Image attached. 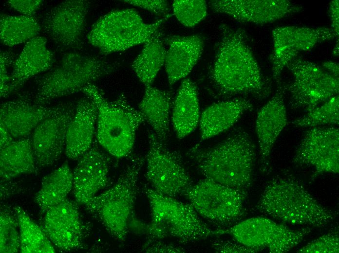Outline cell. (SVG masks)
<instances>
[{"mask_svg": "<svg viewBox=\"0 0 339 253\" xmlns=\"http://www.w3.org/2000/svg\"><path fill=\"white\" fill-rule=\"evenodd\" d=\"M220 30L213 61L206 76L207 90L218 98L241 95L259 99L268 97L271 82L263 74L245 31L226 24L220 25Z\"/></svg>", "mask_w": 339, "mask_h": 253, "instance_id": "6da1fadb", "label": "cell"}, {"mask_svg": "<svg viewBox=\"0 0 339 253\" xmlns=\"http://www.w3.org/2000/svg\"><path fill=\"white\" fill-rule=\"evenodd\" d=\"M187 155L206 179L245 192L252 183L256 146L248 133L241 127L234 128L214 146L194 145Z\"/></svg>", "mask_w": 339, "mask_h": 253, "instance_id": "7a4b0ae2", "label": "cell"}, {"mask_svg": "<svg viewBox=\"0 0 339 253\" xmlns=\"http://www.w3.org/2000/svg\"><path fill=\"white\" fill-rule=\"evenodd\" d=\"M256 209L282 222L322 227L333 221L335 213L315 199L292 175H277L265 185Z\"/></svg>", "mask_w": 339, "mask_h": 253, "instance_id": "3957f363", "label": "cell"}, {"mask_svg": "<svg viewBox=\"0 0 339 253\" xmlns=\"http://www.w3.org/2000/svg\"><path fill=\"white\" fill-rule=\"evenodd\" d=\"M120 67L119 63L100 56L76 52L66 53L56 66L35 78L33 100L46 105L56 99L81 91L87 85Z\"/></svg>", "mask_w": 339, "mask_h": 253, "instance_id": "277c9868", "label": "cell"}, {"mask_svg": "<svg viewBox=\"0 0 339 253\" xmlns=\"http://www.w3.org/2000/svg\"><path fill=\"white\" fill-rule=\"evenodd\" d=\"M81 91L96 106L95 139L99 145L117 158L130 154L137 131L145 121L142 113L130 104L123 93L109 102L93 83L86 86Z\"/></svg>", "mask_w": 339, "mask_h": 253, "instance_id": "5b68a950", "label": "cell"}, {"mask_svg": "<svg viewBox=\"0 0 339 253\" xmlns=\"http://www.w3.org/2000/svg\"><path fill=\"white\" fill-rule=\"evenodd\" d=\"M151 220L144 228L148 239L171 237L183 244L195 242L222 235L223 229H211L190 203L160 194L145 186Z\"/></svg>", "mask_w": 339, "mask_h": 253, "instance_id": "8992f818", "label": "cell"}, {"mask_svg": "<svg viewBox=\"0 0 339 253\" xmlns=\"http://www.w3.org/2000/svg\"><path fill=\"white\" fill-rule=\"evenodd\" d=\"M145 162L144 157L133 156L115 183L85 206L110 235L121 243L129 232Z\"/></svg>", "mask_w": 339, "mask_h": 253, "instance_id": "52a82bcc", "label": "cell"}, {"mask_svg": "<svg viewBox=\"0 0 339 253\" xmlns=\"http://www.w3.org/2000/svg\"><path fill=\"white\" fill-rule=\"evenodd\" d=\"M170 17V15L149 24L133 9L113 10L93 24L87 39L103 54L125 51L145 44Z\"/></svg>", "mask_w": 339, "mask_h": 253, "instance_id": "ba28073f", "label": "cell"}, {"mask_svg": "<svg viewBox=\"0 0 339 253\" xmlns=\"http://www.w3.org/2000/svg\"><path fill=\"white\" fill-rule=\"evenodd\" d=\"M247 194V192L205 178L193 184L184 196L199 216L221 229H226L244 216Z\"/></svg>", "mask_w": 339, "mask_h": 253, "instance_id": "9c48e42d", "label": "cell"}, {"mask_svg": "<svg viewBox=\"0 0 339 253\" xmlns=\"http://www.w3.org/2000/svg\"><path fill=\"white\" fill-rule=\"evenodd\" d=\"M286 68L293 77L286 84L292 109L302 108L308 112L338 95L339 78L315 63L297 57Z\"/></svg>", "mask_w": 339, "mask_h": 253, "instance_id": "30bf717a", "label": "cell"}, {"mask_svg": "<svg viewBox=\"0 0 339 253\" xmlns=\"http://www.w3.org/2000/svg\"><path fill=\"white\" fill-rule=\"evenodd\" d=\"M146 177L157 193L175 198L184 196L193 184L181 154L148 133Z\"/></svg>", "mask_w": 339, "mask_h": 253, "instance_id": "8fae6325", "label": "cell"}, {"mask_svg": "<svg viewBox=\"0 0 339 253\" xmlns=\"http://www.w3.org/2000/svg\"><path fill=\"white\" fill-rule=\"evenodd\" d=\"M311 231L309 227L291 229L269 218L257 217L223 229V232L246 247L261 251L266 249L272 253H284L301 243Z\"/></svg>", "mask_w": 339, "mask_h": 253, "instance_id": "7c38bea8", "label": "cell"}, {"mask_svg": "<svg viewBox=\"0 0 339 253\" xmlns=\"http://www.w3.org/2000/svg\"><path fill=\"white\" fill-rule=\"evenodd\" d=\"M90 2L67 0L53 7L44 15L41 29L64 51L81 49Z\"/></svg>", "mask_w": 339, "mask_h": 253, "instance_id": "4fadbf2b", "label": "cell"}, {"mask_svg": "<svg viewBox=\"0 0 339 253\" xmlns=\"http://www.w3.org/2000/svg\"><path fill=\"white\" fill-rule=\"evenodd\" d=\"M338 37L332 29L328 27L287 26L274 29L272 31L273 48L270 56L273 78L279 82L283 70L301 52Z\"/></svg>", "mask_w": 339, "mask_h": 253, "instance_id": "5bb4252c", "label": "cell"}, {"mask_svg": "<svg viewBox=\"0 0 339 253\" xmlns=\"http://www.w3.org/2000/svg\"><path fill=\"white\" fill-rule=\"evenodd\" d=\"M293 163L314 169L312 179L324 173H339V128L316 126L309 129L296 150Z\"/></svg>", "mask_w": 339, "mask_h": 253, "instance_id": "9a60e30c", "label": "cell"}, {"mask_svg": "<svg viewBox=\"0 0 339 253\" xmlns=\"http://www.w3.org/2000/svg\"><path fill=\"white\" fill-rule=\"evenodd\" d=\"M75 105L72 102L62 104L56 112L41 121L32 133L38 168L52 166L65 151L67 130L75 113Z\"/></svg>", "mask_w": 339, "mask_h": 253, "instance_id": "2e32d148", "label": "cell"}, {"mask_svg": "<svg viewBox=\"0 0 339 253\" xmlns=\"http://www.w3.org/2000/svg\"><path fill=\"white\" fill-rule=\"evenodd\" d=\"M77 204L66 198L44 214L41 228L60 251L70 252L84 246L88 230Z\"/></svg>", "mask_w": 339, "mask_h": 253, "instance_id": "e0dca14e", "label": "cell"}, {"mask_svg": "<svg viewBox=\"0 0 339 253\" xmlns=\"http://www.w3.org/2000/svg\"><path fill=\"white\" fill-rule=\"evenodd\" d=\"M95 138L73 172V193L75 201L86 206L109 181L110 157L100 148Z\"/></svg>", "mask_w": 339, "mask_h": 253, "instance_id": "ac0fdd59", "label": "cell"}, {"mask_svg": "<svg viewBox=\"0 0 339 253\" xmlns=\"http://www.w3.org/2000/svg\"><path fill=\"white\" fill-rule=\"evenodd\" d=\"M209 4L215 12L257 24L273 22L302 9L287 0H217L210 1Z\"/></svg>", "mask_w": 339, "mask_h": 253, "instance_id": "d6986e66", "label": "cell"}, {"mask_svg": "<svg viewBox=\"0 0 339 253\" xmlns=\"http://www.w3.org/2000/svg\"><path fill=\"white\" fill-rule=\"evenodd\" d=\"M62 105H39L34 101L29 92H22L1 104L0 122L15 140L25 138L41 121L56 112Z\"/></svg>", "mask_w": 339, "mask_h": 253, "instance_id": "ffe728a7", "label": "cell"}, {"mask_svg": "<svg viewBox=\"0 0 339 253\" xmlns=\"http://www.w3.org/2000/svg\"><path fill=\"white\" fill-rule=\"evenodd\" d=\"M277 85L275 93L260 109L256 120L260 169L263 173L267 172L269 170L272 149L278 137L287 124L284 103L286 84L280 80Z\"/></svg>", "mask_w": 339, "mask_h": 253, "instance_id": "44dd1931", "label": "cell"}, {"mask_svg": "<svg viewBox=\"0 0 339 253\" xmlns=\"http://www.w3.org/2000/svg\"><path fill=\"white\" fill-rule=\"evenodd\" d=\"M168 46L165 67L170 85L187 76L200 57L204 41L202 36H170L164 37Z\"/></svg>", "mask_w": 339, "mask_h": 253, "instance_id": "7402d4cb", "label": "cell"}, {"mask_svg": "<svg viewBox=\"0 0 339 253\" xmlns=\"http://www.w3.org/2000/svg\"><path fill=\"white\" fill-rule=\"evenodd\" d=\"M54 61L53 54L47 46L45 37L38 36L26 42L12 65L10 94L19 90L31 78L50 70Z\"/></svg>", "mask_w": 339, "mask_h": 253, "instance_id": "603a6c76", "label": "cell"}, {"mask_svg": "<svg viewBox=\"0 0 339 253\" xmlns=\"http://www.w3.org/2000/svg\"><path fill=\"white\" fill-rule=\"evenodd\" d=\"M97 108L88 97L80 99L68 128L65 153L71 160H78L92 146L95 138Z\"/></svg>", "mask_w": 339, "mask_h": 253, "instance_id": "cb8c5ba5", "label": "cell"}, {"mask_svg": "<svg viewBox=\"0 0 339 253\" xmlns=\"http://www.w3.org/2000/svg\"><path fill=\"white\" fill-rule=\"evenodd\" d=\"M253 108L250 101L244 98L225 100L209 106L200 116L201 140L208 139L227 130Z\"/></svg>", "mask_w": 339, "mask_h": 253, "instance_id": "d4e9b609", "label": "cell"}, {"mask_svg": "<svg viewBox=\"0 0 339 253\" xmlns=\"http://www.w3.org/2000/svg\"><path fill=\"white\" fill-rule=\"evenodd\" d=\"M173 104L170 91L145 87L139 110L151 126L157 139L166 144L170 136V114Z\"/></svg>", "mask_w": 339, "mask_h": 253, "instance_id": "484cf974", "label": "cell"}, {"mask_svg": "<svg viewBox=\"0 0 339 253\" xmlns=\"http://www.w3.org/2000/svg\"><path fill=\"white\" fill-rule=\"evenodd\" d=\"M171 122L177 137L182 139L196 128L200 112L197 87L188 78L182 82L172 106Z\"/></svg>", "mask_w": 339, "mask_h": 253, "instance_id": "4316f807", "label": "cell"}, {"mask_svg": "<svg viewBox=\"0 0 339 253\" xmlns=\"http://www.w3.org/2000/svg\"><path fill=\"white\" fill-rule=\"evenodd\" d=\"M36 165L31 138L17 139L0 150V180L8 181L36 173Z\"/></svg>", "mask_w": 339, "mask_h": 253, "instance_id": "83f0119b", "label": "cell"}, {"mask_svg": "<svg viewBox=\"0 0 339 253\" xmlns=\"http://www.w3.org/2000/svg\"><path fill=\"white\" fill-rule=\"evenodd\" d=\"M73 172L67 162L43 177L34 197L41 214L66 199L73 188Z\"/></svg>", "mask_w": 339, "mask_h": 253, "instance_id": "f1b7e54d", "label": "cell"}, {"mask_svg": "<svg viewBox=\"0 0 339 253\" xmlns=\"http://www.w3.org/2000/svg\"><path fill=\"white\" fill-rule=\"evenodd\" d=\"M164 36L158 30L144 44L132 67L139 81L145 87L151 86L161 67L164 65L166 49Z\"/></svg>", "mask_w": 339, "mask_h": 253, "instance_id": "f546056e", "label": "cell"}, {"mask_svg": "<svg viewBox=\"0 0 339 253\" xmlns=\"http://www.w3.org/2000/svg\"><path fill=\"white\" fill-rule=\"evenodd\" d=\"M41 26L34 16L1 15L0 38L4 45L12 47L37 37Z\"/></svg>", "mask_w": 339, "mask_h": 253, "instance_id": "4dcf8cb0", "label": "cell"}, {"mask_svg": "<svg viewBox=\"0 0 339 253\" xmlns=\"http://www.w3.org/2000/svg\"><path fill=\"white\" fill-rule=\"evenodd\" d=\"M17 217L20 239V252L53 253L55 247L44 232L20 207H13Z\"/></svg>", "mask_w": 339, "mask_h": 253, "instance_id": "1f68e13d", "label": "cell"}, {"mask_svg": "<svg viewBox=\"0 0 339 253\" xmlns=\"http://www.w3.org/2000/svg\"><path fill=\"white\" fill-rule=\"evenodd\" d=\"M339 123V98L334 96L321 105L291 122L298 127H316L321 125H338Z\"/></svg>", "mask_w": 339, "mask_h": 253, "instance_id": "d6a6232c", "label": "cell"}, {"mask_svg": "<svg viewBox=\"0 0 339 253\" xmlns=\"http://www.w3.org/2000/svg\"><path fill=\"white\" fill-rule=\"evenodd\" d=\"M19 226L16 213L8 206L2 205L0 212V252H20Z\"/></svg>", "mask_w": 339, "mask_h": 253, "instance_id": "836d02e7", "label": "cell"}, {"mask_svg": "<svg viewBox=\"0 0 339 253\" xmlns=\"http://www.w3.org/2000/svg\"><path fill=\"white\" fill-rule=\"evenodd\" d=\"M173 14L187 27H193L207 15V3L203 0H176L172 3Z\"/></svg>", "mask_w": 339, "mask_h": 253, "instance_id": "e575fe53", "label": "cell"}, {"mask_svg": "<svg viewBox=\"0 0 339 253\" xmlns=\"http://www.w3.org/2000/svg\"><path fill=\"white\" fill-rule=\"evenodd\" d=\"M339 237L338 231L325 234L308 243L297 252L300 253H338Z\"/></svg>", "mask_w": 339, "mask_h": 253, "instance_id": "d590c367", "label": "cell"}, {"mask_svg": "<svg viewBox=\"0 0 339 253\" xmlns=\"http://www.w3.org/2000/svg\"><path fill=\"white\" fill-rule=\"evenodd\" d=\"M17 56L16 54L10 50L1 51L0 54V97L6 98L10 95L9 83L10 73L8 69L13 65Z\"/></svg>", "mask_w": 339, "mask_h": 253, "instance_id": "8d00e7d4", "label": "cell"}, {"mask_svg": "<svg viewBox=\"0 0 339 253\" xmlns=\"http://www.w3.org/2000/svg\"><path fill=\"white\" fill-rule=\"evenodd\" d=\"M124 2L132 5L148 10L156 15L167 17L169 14L170 6L169 2L165 0H130Z\"/></svg>", "mask_w": 339, "mask_h": 253, "instance_id": "74e56055", "label": "cell"}, {"mask_svg": "<svg viewBox=\"0 0 339 253\" xmlns=\"http://www.w3.org/2000/svg\"><path fill=\"white\" fill-rule=\"evenodd\" d=\"M216 253H257L261 251L246 247L235 239L234 240L216 239L211 243Z\"/></svg>", "mask_w": 339, "mask_h": 253, "instance_id": "f35d334b", "label": "cell"}, {"mask_svg": "<svg viewBox=\"0 0 339 253\" xmlns=\"http://www.w3.org/2000/svg\"><path fill=\"white\" fill-rule=\"evenodd\" d=\"M143 251L145 253H184L181 247L165 242L162 239H148L145 243Z\"/></svg>", "mask_w": 339, "mask_h": 253, "instance_id": "ab89813d", "label": "cell"}, {"mask_svg": "<svg viewBox=\"0 0 339 253\" xmlns=\"http://www.w3.org/2000/svg\"><path fill=\"white\" fill-rule=\"evenodd\" d=\"M11 8L24 16H34L40 8L43 0H10L6 2Z\"/></svg>", "mask_w": 339, "mask_h": 253, "instance_id": "60d3db41", "label": "cell"}, {"mask_svg": "<svg viewBox=\"0 0 339 253\" xmlns=\"http://www.w3.org/2000/svg\"><path fill=\"white\" fill-rule=\"evenodd\" d=\"M329 13L331 22V28L335 33L339 35V0L331 1L329 6Z\"/></svg>", "mask_w": 339, "mask_h": 253, "instance_id": "b9f144b4", "label": "cell"}, {"mask_svg": "<svg viewBox=\"0 0 339 253\" xmlns=\"http://www.w3.org/2000/svg\"><path fill=\"white\" fill-rule=\"evenodd\" d=\"M13 180L8 181L0 180V199H4L14 195L20 189L19 185L13 181Z\"/></svg>", "mask_w": 339, "mask_h": 253, "instance_id": "7bdbcfd3", "label": "cell"}, {"mask_svg": "<svg viewBox=\"0 0 339 253\" xmlns=\"http://www.w3.org/2000/svg\"><path fill=\"white\" fill-rule=\"evenodd\" d=\"M0 150L3 149L11 143H12L15 139L12 137L11 134L6 129V128L2 124L0 123Z\"/></svg>", "mask_w": 339, "mask_h": 253, "instance_id": "ee69618b", "label": "cell"}, {"mask_svg": "<svg viewBox=\"0 0 339 253\" xmlns=\"http://www.w3.org/2000/svg\"><path fill=\"white\" fill-rule=\"evenodd\" d=\"M323 69L334 77L339 78V65L337 62L326 61L322 63Z\"/></svg>", "mask_w": 339, "mask_h": 253, "instance_id": "f6af8a7d", "label": "cell"}, {"mask_svg": "<svg viewBox=\"0 0 339 253\" xmlns=\"http://www.w3.org/2000/svg\"><path fill=\"white\" fill-rule=\"evenodd\" d=\"M339 39H338L337 42L336 44H335V46H334L333 48V54L335 56H338L339 55Z\"/></svg>", "mask_w": 339, "mask_h": 253, "instance_id": "bcb514c9", "label": "cell"}]
</instances>
